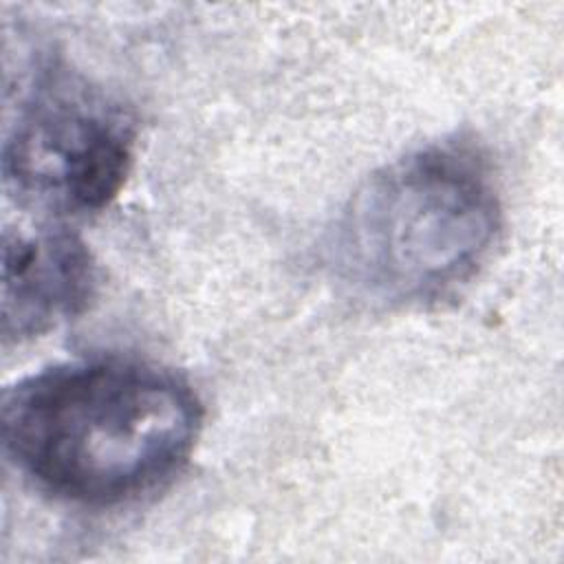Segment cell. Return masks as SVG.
Here are the masks:
<instances>
[{"instance_id":"obj_4","label":"cell","mask_w":564,"mask_h":564,"mask_svg":"<svg viewBox=\"0 0 564 564\" xmlns=\"http://www.w3.org/2000/svg\"><path fill=\"white\" fill-rule=\"evenodd\" d=\"M95 291V262L64 227L4 231L2 337L33 339L84 311Z\"/></svg>"},{"instance_id":"obj_2","label":"cell","mask_w":564,"mask_h":564,"mask_svg":"<svg viewBox=\"0 0 564 564\" xmlns=\"http://www.w3.org/2000/svg\"><path fill=\"white\" fill-rule=\"evenodd\" d=\"M500 220L482 161L465 148L430 145L357 187L335 225L330 256L355 293L386 304L421 302L482 264Z\"/></svg>"},{"instance_id":"obj_1","label":"cell","mask_w":564,"mask_h":564,"mask_svg":"<svg viewBox=\"0 0 564 564\" xmlns=\"http://www.w3.org/2000/svg\"><path fill=\"white\" fill-rule=\"evenodd\" d=\"M203 425L196 392L132 359L51 366L11 386L0 427L13 465L57 500L119 507L165 487Z\"/></svg>"},{"instance_id":"obj_3","label":"cell","mask_w":564,"mask_h":564,"mask_svg":"<svg viewBox=\"0 0 564 564\" xmlns=\"http://www.w3.org/2000/svg\"><path fill=\"white\" fill-rule=\"evenodd\" d=\"M128 112L66 73L46 68L31 84L2 143L7 189L53 216L104 209L132 165Z\"/></svg>"}]
</instances>
